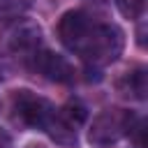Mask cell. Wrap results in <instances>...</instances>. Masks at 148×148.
I'll list each match as a JSON object with an SVG mask.
<instances>
[{"instance_id": "obj_1", "label": "cell", "mask_w": 148, "mask_h": 148, "mask_svg": "<svg viewBox=\"0 0 148 148\" xmlns=\"http://www.w3.org/2000/svg\"><path fill=\"white\" fill-rule=\"evenodd\" d=\"M58 37L72 53L95 69L118 60L125 46V35L118 25L99 23L83 9H69L60 16Z\"/></svg>"}, {"instance_id": "obj_2", "label": "cell", "mask_w": 148, "mask_h": 148, "mask_svg": "<svg viewBox=\"0 0 148 148\" xmlns=\"http://www.w3.org/2000/svg\"><path fill=\"white\" fill-rule=\"evenodd\" d=\"M12 113L21 125L32 127V130H44L46 134H51L58 120V109L49 99L35 95L32 90L12 92Z\"/></svg>"}, {"instance_id": "obj_3", "label": "cell", "mask_w": 148, "mask_h": 148, "mask_svg": "<svg viewBox=\"0 0 148 148\" xmlns=\"http://www.w3.org/2000/svg\"><path fill=\"white\" fill-rule=\"evenodd\" d=\"M134 113L125 109H104L99 116H95L90 130H88V141L92 148H109L113 146L120 136H125L134 123Z\"/></svg>"}, {"instance_id": "obj_4", "label": "cell", "mask_w": 148, "mask_h": 148, "mask_svg": "<svg viewBox=\"0 0 148 148\" xmlns=\"http://www.w3.org/2000/svg\"><path fill=\"white\" fill-rule=\"evenodd\" d=\"M32 69L39 72L44 79L53 81V83H72L74 81V67L69 65L67 58L53 53V51H35L32 56Z\"/></svg>"}, {"instance_id": "obj_5", "label": "cell", "mask_w": 148, "mask_h": 148, "mask_svg": "<svg viewBox=\"0 0 148 148\" xmlns=\"http://www.w3.org/2000/svg\"><path fill=\"white\" fill-rule=\"evenodd\" d=\"M118 92L130 97V99H146V92H148V74H146V67L143 65H136L132 67L130 72H125L120 79H118Z\"/></svg>"}, {"instance_id": "obj_6", "label": "cell", "mask_w": 148, "mask_h": 148, "mask_svg": "<svg viewBox=\"0 0 148 148\" xmlns=\"http://www.w3.org/2000/svg\"><path fill=\"white\" fill-rule=\"evenodd\" d=\"M39 37H42V32H39L37 25L23 23V25H18V28L12 32V49L32 56L35 51H39Z\"/></svg>"}, {"instance_id": "obj_7", "label": "cell", "mask_w": 148, "mask_h": 148, "mask_svg": "<svg viewBox=\"0 0 148 148\" xmlns=\"http://www.w3.org/2000/svg\"><path fill=\"white\" fill-rule=\"evenodd\" d=\"M116 5L120 9V14L125 18H130V21L139 18L143 14V9H146V0H116Z\"/></svg>"}, {"instance_id": "obj_8", "label": "cell", "mask_w": 148, "mask_h": 148, "mask_svg": "<svg viewBox=\"0 0 148 148\" xmlns=\"http://www.w3.org/2000/svg\"><path fill=\"white\" fill-rule=\"evenodd\" d=\"M30 7V0H0V18H14Z\"/></svg>"}, {"instance_id": "obj_9", "label": "cell", "mask_w": 148, "mask_h": 148, "mask_svg": "<svg viewBox=\"0 0 148 148\" xmlns=\"http://www.w3.org/2000/svg\"><path fill=\"white\" fill-rule=\"evenodd\" d=\"M0 148H7V143H0Z\"/></svg>"}, {"instance_id": "obj_10", "label": "cell", "mask_w": 148, "mask_h": 148, "mask_svg": "<svg viewBox=\"0 0 148 148\" xmlns=\"http://www.w3.org/2000/svg\"><path fill=\"white\" fill-rule=\"evenodd\" d=\"M0 76H2V72H0Z\"/></svg>"}]
</instances>
